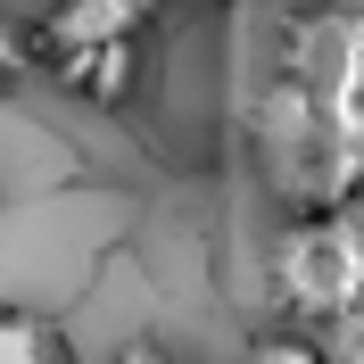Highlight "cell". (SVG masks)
<instances>
[{"label":"cell","instance_id":"1","mask_svg":"<svg viewBox=\"0 0 364 364\" xmlns=\"http://www.w3.org/2000/svg\"><path fill=\"white\" fill-rule=\"evenodd\" d=\"M356 9L323 0L298 9L282 25L273 50V83L257 100V158L265 182L290 215L315 207H348L356 199V166H364V133H356Z\"/></svg>","mask_w":364,"mask_h":364},{"label":"cell","instance_id":"2","mask_svg":"<svg viewBox=\"0 0 364 364\" xmlns=\"http://www.w3.org/2000/svg\"><path fill=\"white\" fill-rule=\"evenodd\" d=\"M273 298L282 315L306 323V331H348L364 290V240L348 207H315V215H290V232L273 240Z\"/></svg>","mask_w":364,"mask_h":364},{"label":"cell","instance_id":"3","mask_svg":"<svg viewBox=\"0 0 364 364\" xmlns=\"http://www.w3.org/2000/svg\"><path fill=\"white\" fill-rule=\"evenodd\" d=\"M158 17H166V0H50L42 25H25L33 33V67L50 50H75V42H141Z\"/></svg>","mask_w":364,"mask_h":364},{"label":"cell","instance_id":"4","mask_svg":"<svg viewBox=\"0 0 364 364\" xmlns=\"http://www.w3.org/2000/svg\"><path fill=\"white\" fill-rule=\"evenodd\" d=\"M75 100H100V108H124L141 83V42H75V50H50L42 58Z\"/></svg>","mask_w":364,"mask_h":364},{"label":"cell","instance_id":"5","mask_svg":"<svg viewBox=\"0 0 364 364\" xmlns=\"http://www.w3.org/2000/svg\"><path fill=\"white\" fill-rule=\"evenodd\" d=\"M0 364H75V356H67V340H58L42 315L0 306Z\"/></svg>","mask_w":364,"mask_h":364},{"label":"cell","instance_id":"6","mask_svg":"<svg viewBox=\"0 0 364 364\" xmlns=\"http://www.w3.org/2000/svg\"><path fill=\"white\" fill-rule=\"evenodd\" d=\"M249 364H331V348L306 323H282V331H257L249 340Z\"/></svg>","mask_w":364,"mask_h":364},{"label":"cell","instance_id":"7","mask_svg":"<svg viewBox=\"0 0 364 364\" xmlns=\"http://www.w3.org/2000/svg\"><path fill=\"white\" fill-rule=\"evenodd\" d=\"M33 75V33L17 17H0V83H25Z\"/></svg>","mask_w":364,"mask_h":364},{"label":"cell","instance_id":"8","mask_svg":"<svg viewBox=\"0 0 364 364\" xmlns=\"http://www.w3.org/2000/svg\"><path fill=\"white\" fill-rule=\"evenodd\" d=\"M116 364H174V356H166L158 340H124V348H116Z\"/></svg>","mask_w":364,"mask_h":364}]
</instances>
